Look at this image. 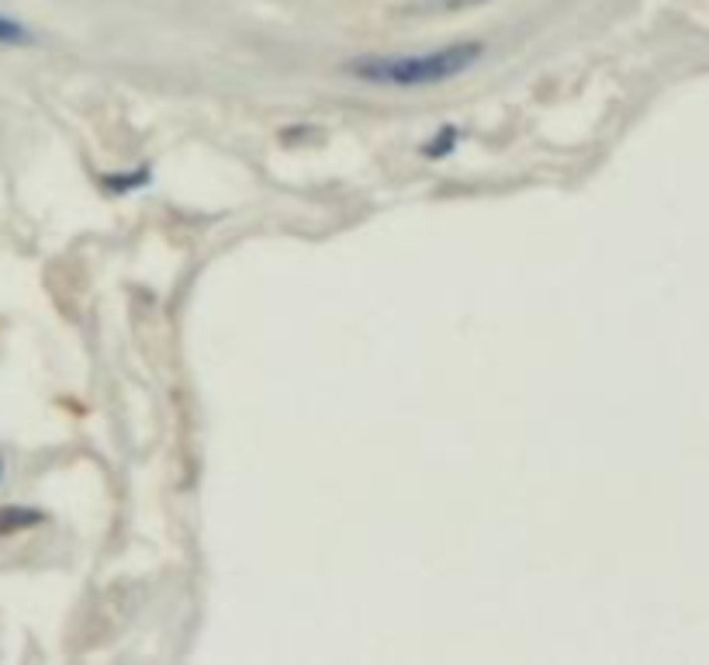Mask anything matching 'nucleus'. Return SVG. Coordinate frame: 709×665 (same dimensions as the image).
Masks as SVG:
<instances>
[{
    "mask_svg": "<svg viewBox=\"0 0 709 665\" xmlns=\"http://www.w3.org/2000/svg\"><path fill=\"white\" fill-rule=\"evenodd\" d=\"M45 517L39 509H24V506H4L0 509V534H11V530H21V527H32V524H42Z\"/></svg>",
    "mask_w": 709,
    "mask_h": 665,
    "instance_id": "nucleus-2",
    "label": "nucleus"
},
{
    "mask_svg": "<svg viewBox=\"0 0 709 665\" xmlns=\"http://www.w3.org/2000/svg\"><path fill=\"white\" fill-rule=\"evenodd\" d=\"M475 4H488V0H430V11H461V8H475Z\"/></svg>",
    "mask_w": 709,
    "mask_h": 665,
    "instance_id": "nucleus-5",
    "label": "nucleus"
},
{
    "mask_svg": "<svg viewBox=\"0 0 709 665\" xmlns=\"http://www.w3.org/2000/svg\"><path fill=\"white\" fill-rule=\"evenodd\" d=\"M482 56H485L482 42H457V45L436 49V53H415V56H360L353 63H343V73L357 76L363 84L430 87L470 70Z\"/></svg>",
    "mask_w": 709,
    "mask_h": 665,
    "instance_id": "nucleus-1",
    "label": "nucleus"
},
{
    "mask_svg": "<svg viewBox=\"0 0 709 665\" xmlns=\"http://www.w3.org/2000/svg\"><path fill=\"white\" fill-rule=\"evenodd\" d=\"M454 146H457V129H451V125H446V129L433 142L423 146V152H426V157H446V152H451Z\"/></svg>",
    "mask_w": 709,
    "mask_h": 665,
    "instance_id": "nucleus-4",
    "label": "nucleus"
},
{
    "mask_svg": "<svg viewBox=\"0 0 709 665\" xmlns=\"http://www.w3.org/2000/svg\"><path fill=\"white\" fill-rule=\"evenodd\" d=\"M0 42H4V45H29L32 32L24 29L21 21H11V18L0 14Z\"/></svg>",
    "mask_w": 709,
    "mask_h": 665,
    "instance_id": "nucleus-3",
    "label": "nucleus"
},
{
    "mask_svg": "<svg viewBox=\"0 0 709 665\" xmlns=\"http://www.w3.org/2000/svg\"><path fill=\"white\" fill-rule=\"evenodd\" d=\"M0 472H4V465H0Z\"/></svg>",
    "mask_w": 709,
    "mask_h": 665,
    "instance_id": "nucleus-6",
    "label": "nucleus"
}]
</instances>
